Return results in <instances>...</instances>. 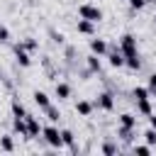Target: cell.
Wrapping results in <instances>:
<instances>
[{"label":"cell","instance_id":"obj_22","mask_svg":"<svg viewBox=\"0 0 156 156\" xmlns=\"http://www.w3.org/2000/svg\"><path fill=\"white\" fill-rule=\"evenodd\" d=\"M0 149H2V151H7V154H12V151H15L12 134H5V136H0Z\"/></svg>","mask_w":156,"mask_h":156},{"label":"cell","instance_id":"obj_12","mask_svg":"<svg viewBox=\"0 0 156 156\" xmlns=\"http://www.w3.org/2000/svg\"><path fill=\"white\" fill-rule=\"evenodd\" d=\"M117 119H119V127H127V129H136V122H139V117L132 112H122Z\"/></svg>","mask_w":156,"mask_h":156},{"label":"cell","instance_id":"obj_11","mask_svg":"<svg viewBox=\"0 0 156 156\" xmlns=\"http://www.w3.org/2000/svg\"><path fill=\"white\" fill-rule=\"evenodd\" d=\"M76 112H78L80 117H90V115L95 112V102H90V100H78V102H76Z\"/></svg>","mask_w":156,"mask_h":156},{"label":"cell","instance_id":"obj_9","mask_svg":"<svg viewBox=\"0 0 156 156\" xmlns=\"http://www.w3.org/2000/svg\"><path fill=\"white\" fill-rule=\"evenodd\" d=\"M90 51L93 54H98V56H107V51H110V44L105 41V39H90Z\"/></svg>","mask_w":156,"mask_h":156},{"label":"cell","instance_id":"obj_1","mask_svg":"<svg viewBox=\"0 0 156 156\" xmlns=\"http://www.w3.org/2000/svg\"><path fill=\"white\" fill-rule=\"evenodd\" d=\"M41 139L51 146V149H61L63 146V139H61V129L54 124V122H49L46 127H41Z\"/></svg>","mask_w":156,"mask_h":156},{"label":"cell","instance_id":"obj_18","mask_svg":"<svg viewBox=\"0 0 156 156\" xmlns=\"http://www.w3.org/2000/svg\"><path fill=\"white\" fill-rule=\"evenodd\" d=\"M10 110H12V117H27V107H24L17 98L10 102Z\"/></svg>","mask_w":156,"mask_h":156},{"label":"cell","instance_id":"obj_19","mask_svg":"<svg viewBox=\"0 0 156 156\" xmlns=\"http://www.w3.org/2000/svg\"><path fill=\"white\" fill-rule=\"evenodd\" d=\"M44 115H46V119H49V122H54V124L61 119V110H58V107H54V105L44 107Z\"/></svg>","mask_w":156,"mask_h":156},{"label":"cell","instance_id":"obj_10","mask_svg":"<svg viewBox=\"0 0 156 156\" xmlns=\"http://www.w3.org/2000/svg\"><path fill=\"white\" fill-rule=\"evenodd\" d=\"M71 85L68 83H63V80H56V85H54V95L58 98V100H68L71 98Z\"/></svg>","mask_w":156,"mask_h":156},{"label":"cell","instance_id":"obj_28","mask_svg":"<svg viewBox=\"0 0 156 156\" xmlns=\"http://www.w3.org/2000/svg\"><path fill=\"white\" fill-rule=\"evenodd\" d=\"M127 2H129V7H132V10H144L149 0H127Z\"/></svg>","mask_w":156,"mask_h":156},{"label":"cell","instance_id":"obj_30","mask_svg":"<svg viewBox=\"0 0 156 156\" xmlns=\"http://www.w3.org/2000/svg\"><path fill=\"white\" fill-rule=\"evenodd\" d=\"M5 41H10V29L5 24H0V44H5Z\"/></svg>","mask_w":156,"mask_h":156},{"label":"cell","instance_id":"obj_33","mask_svg":"<svg viewBox=\"0 0 156 156\" xmlns=\"http://www.w3.org/2000/svg\"><path fill=\"white\" fill-rule=\"evenodd\" d=\"M154 24H156V15H154Z\"/></svg>","mask_w":156,"mask_h":156},{"label":"cell","instance_id":"obj_6","mask_svg":"<svg viewBox=\"0 0 156 156\" xmlns=\"http://www.w3.org/2000/svg\"><path fill=\"white\" fill-rule=\"evenodd\" d=\"M12 49H15V58H17V63H20L22 68H29V66H32V56H29V51H27V49H22V44H20V41H17Z\"/></svg>","mask_w":156,"mask_h":156},{"label":"cell","instance_id":"obj_16","mask_svg":"<svg viewBox=\"0 0 156 156\" xmlns=\"http://www.w3.org/2000/svg\"><path fill=\"white\" fill-rule=\"evenodd\" d=\"M100 58H102V56H98V54H90V56L85 58V63H88V71H90V73H100V71H102Z\"/></svg>","mask_w":156,"mask_h":156},{"label":"cell","instance_id":"obj_7","mask_svg":"<svg viewBox=\"0 0 156 156\" xmlns=\"http://www.w3.org/2000/svg\"><path fill=\"white\" fill-rule=\"evenodd\" d=\"M76 32L78 34H83V37H95V22H90V20H78L76 22Z\"/></svg>","mask_w":156,"mask_h":156},{"label":"cell","instance_id":"obj_15","mask_svg":"<svg viewBox=\"0 0 156 156\" xmlns=\"http://www.w3.org/2000/svg\"><path fill=\"white\" fill-rule=\"evenodd\" d=\"M61 139H63V146H68L71 151H78V146H76V134H73L71 129H61Z\"/></svg>","mask_w":156,"mask_h":156},{"label":"cell","instance_id":"obj_17","mask_svg":"<svg viewBox=\"0 0 156 156\" xmlns=\"http://www.w3.org/2000/svg\"><path fill=\"white\" fill-rule=\"evenodd\" d=\"M32 98H34V102H37V105H39L41 110L51 105V98H49V95H46L44 90H34V93H32Z\"/></svg>","mask_w":156,"mask_h":156},{"label":"cell","instance_id":"obj_29","mask_svg":"<svg viewBox=\"0 0 156 156\" xmlns=\"http://www.w3.org/2000/svg\"><path fill=\"white\" fill-rule=\"evenodd\" d=\"M146 88H149L151 98H156V73H151V76H149V85H146Z\"/></svg>","mask_w":156,"mask_h":156},{"label":"cell","instance_id":"obj_32","mask_svg":"<svg viewBox=\"0 0 156 156\" xmlns=\"http://www.w3.org/2000/svg\"><path fill=\"white\" fill-rule=\"evenodd\" d=\"M51 37H54V41H56V44H63V34H56V32H51Z\"/></svg>","mask_w":156,"mask_h":156},{"label":"cell","instance_id":"obj_21","mask_svg":"<svg viewBox=\"0 0 156 156\" xmlns=\"http://www.w3.org/2000/svg\"><path fill=\"white\" fill-rule=\"evenodd\" d=\"M132 98H134V100H146V98H151V93H149V88H144V85H134Z\"/></svg>","mask_w":156,"mask_h":156},{"label":"cell","instance_id":"obj_4","mask_svg":"<svg viewBox=\"0 0 156 156\" xmlns=\"http://www.w3.org/2000/svg\"><path fill=\"white\" fill-rule=\"evenodd\" d=\"M95 110L112 112V110H115V95H112V93H107V90H102V93L98 95V100H95Z\"/></svg>","mask_w":156,"mask_h":156},{"label":"cell","instance_id":"obj_31","mask_svg":"<svg viewBox=\"0 0 156 156\" xmlns=\"http://www.w3.org/2000/svg\"><path fill=\"white\" fill-rule=\"evenodd\" d=\"M146 119H149V127H154V129H156V112H151Z\"/></svg>","mask_w":156,"mask_h":156},{"label":"cell","instance_id":"obj_23","mask_svg":"<svg viewBox=\"0 0 156 156\" xmlns=\"http://www.w3.org/2000/svg\"><path fill=\"white\" fill-rule=\"evenodd\" d=\"M151 149H154V146H149V144H134V146H132V154L149 156V154H151Z\"/></svg>","mask_w":156,"mask_h":156},{"label":"cell","instance_id":"obj_25","mask_svg":"<svg viewBox=\"0 0 156 156\" xmlns=\"http://www.w3.org/2000/svg\"><path fill=\"white\" fill-rule=\"evenodd\" d=\"M100 151H102L105 156H110V154H117V151H119V146H117L115 141H110V139H107V141L102 144V149H100Z\"/></svg>","mask_w":156,"mask_h":156},{"label":"cell","instance_id":"obj_26","mask_svg":"<svg viewBox=\"0 0 156 156\" xmlns=\"http://www.w3.org/2000/svg\"><path fill=\"white\" fill-rule=\"evenodd\" d=\"M141 136H144V141H146L149 146H156V129H154V127H149Z\"/></svg>","mask_w":156,"mask_h":156},{"label":"cell","instance_id":"obj_2","mask_svg":"<svg viewBox=\"0 0 156 156\" xmlns=\"http://www.w3.org/2000/svg\"><path fill=\"white\" fill-rule=\"evenodd\" d=\"M78 17H83V20H90V22H100L102 20V10L98 7V5H93V2H83V5H78Z\"/></svg>","mask_w":156,"mask_h":156},{"label":"cell","instance_id":"obj_20","mask_svg":"<svg viewBox=\"0 0 156 156\" xmlns=\"http://www.w3.org/2000/svg\"><path fill=\"white\" fill-rule=\"evenodd\" d=\"M124 66H127L129 71H139V68H141V58H139V54L127 56V58H124Z\"/></svg>","mask_w":156,"mask_h":156},{"label":"cell","instance_id":"obj_3","mask_svg":"<svg viewBox=\"0 0 156 156\" xmlns=\"http://www.w3.org/2000/svg\"><path fill=\"white\" fill-rule=\"evenodd\" d=\"M117 46H119V51L124 54V58H127V56L139 54V46H136V37H134V34H122Z\"/></svg>","mask_w":156,"mask_h":156},{"label":"cell","instance_id":"obj_8","mask_svg":"<svg viewBox=\"0 0 156 156\" xmlns=\"http://www.w3.org/2000/svg\"><path fill=\"white\" fill-rule=\"evenodd\" d=\"M107 61H110L112 68H122V66H124V54L119 51V46H115V49L107 51Z\"/></svg>","mask_w":156,"mask_h":156},{"label":"cell","instance_id":"obj_13","mask_svg":"<svg viewBox=\"0 0 156 156\" xmlns=\"http://www.w3.org/2000/svg\"><path fill=\"white\" fill-rule=\"evenodd\" d=\"M12 132L20 134L22 139H27V119L24 117H12Z\"/></svg>","mask_w":156,"mask_h":156},{"label":"cell","instance_id":"obj_24","mask_svg":"<svg viewBox=\"0 0 156 156\" xmlns=\"http://www.w3.org/2000/svg\"><path fill=\"white\" fill-rule=\"evenodd\" d=\"M117 136H119L122 141H132V139H134V129H127V127H119V129H117Z\"/></svg>","mask_w":156,"mask_h":156},{"label":"cell","instance_id":"obj_5","mask_svg":"<svg viewBox=\"0 0 156 156\" xmlns=\"http://www.w3.org/2000/svg\"><path fill=\"white\" fill-rule=\"evenodd\" d=\"M27 139H39V134H41V124H39V119L34 117V115H29L27 112Z\"/></svg>","mask_w":156,"mask_h":156},{"label":"cell","instance_id":"obj_14","mask_svg":"<svg viewBox=\"0 0 156 156\" xmlns=\"http://www.w3.org/2000/svg\"><path fill=\"white\" fill-rule=\"evenodd\" d=\"M136 112H139L141 117H149L151 112H156L154 105H151V98H146V100H136Z\"/></svg>","mask_w":156,"mask_h":156},{"label":"cell","instance_id":"obj_27","mask_svg":"<svg viewBox=\"0 0 156 156\" xmlns=\"http://www.w3.org/2000/svg\"><path fill=\"white\" fill-rule=\"evenodd\" d=\"M22 44V49H27V51H34V49H39V41L34 39V37H27L24 41H20Z\"/></svg>","mask_w":156,"mask_h":156}]
</instances>
